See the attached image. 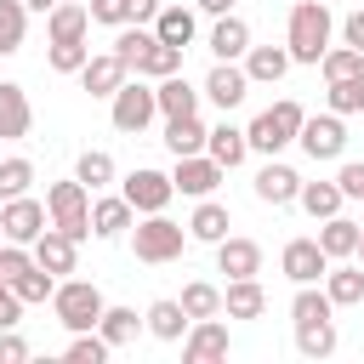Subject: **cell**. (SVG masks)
Masks as SVG:
<instances>
[{
  "instance_id": "obj_1",
  "label": "cell",
  "mask_w": 364,
  "mask_h": 364,
  "mask_svg": "<svg viewBox=\"0 0 364 364\" xmlns=\"http://www.w3.org/2000/svg\"><path fill=\"white\" fill-rule=\"evenodd\" d=\"M330 34H336L330 0H296V6H290V23H284L290 63H307V68H318V57L330 51Z\"/></svg>"
},
{
  "instance_id": "obj_34",
  "label": "cell",
  "mask_w": 364,
  "mask_h": 364,
  "mask_svg": "<svg viewBox=\"0 0 364 364\" xmlns=\"http://www.w3.org/2000/svg\"><path fill=\"white\" fill-rule=\"evenodd\" d=\"M97 330H102V341H108V347H131V341H136V330H148V324L136 318V307H102Z\"/></svg>"
},
{
  "instance_id": "obj_6",
  "label": "cell",
  "mask_w": 364,
  "mask_h": 364,
  "mask_svg": "<svg viewBox=\"0 0 364 364\" xmlns=\"http://www.w3.org/2000/svg\"><path fill=\"white\" fill-rule=\"evenodd\" d=\"M154 114H159V97H154V85L136 74V80H125L114 97H108V119H114V131H125V136H142L148 125H154Z\"/></svg>"
},
{
  "instance_id": "obj_3",
  "label": "cell",
  "mask_w": 364,
  "mask_h": 364,
  "mask_svg": "<svg viewBox=\"0 0 364 364\" xmlns=\"http://www.w3.org/2000/svg\"><path fill=\"white\" fill-rule=\"evenodd\" d=\"M182 245H188V228H182V222H171L165 210H154V216H142V222L131 228V250H136V262H148V267L176 262V256H182Z\"/></svg>"
},
{
  "instance_id": "obj_21",
  "label": "cell",
  "mask_w": 364,
  "mask_h": 364,
  "mask_svg": "<svg viewBox=\"0 0 364 364\" xmlns=\"http://www.w3.org/2000/svg\"><path fill=\"white\" fill-rule=\"evenodd\" d=\"M142 324H148V336H154V341H182L193 318L182 313V301H176V296H159V301H148Z\"/></svg>"
},
{
  "instance_id": "obj_33",
  "label": "cell",
  "mask_w": 364,
  "mask_h": 364,
  "mask_svg": "<svg viewBox=\"0 0 364 364\" xmlns=\"http://www.w3.org/2000/svg\"><path fill=\"white\" fill-rule=\"evenodd\" d=\"M313 222H324V216H336L341 205H347V193H341V182H301V199H296Z\"/></svg>"
},
{
  "instance_id": "obj_29",
  "label": "cell",
  "mask_w": 364,
  "mask_h": 364,
  "mask_svg": "<svg viewBox=\"0 0 364 364\" xmlns=\"http://www.w3.org/2000/svg\"><path fill=\"white\" fill-rule=\"evenodd\" d=\"M205 154L222 165V171H233V165H245V154H250V136H245V125H216L210 131V142H205Z\"/></svg>"
},
{
  "instance_id": "obj_28",
  "label": "cell",
  "mask_w": 364,
  "mask_h": 364,
  "mask_svg": "<svg viewBox=\"0 0 364 364\" xmlns=\"http://www.w3.org/2000/svg\"><path fill=\"white\" fill-rule=\"evenodd\" d=\"M154 97H159V114L176 119V114H199V97L205 91H193L182 74H165V80H154Z\"/></svg>"
},
{
  "instance_id": "obj_16",
  "label": "cell",
  "mask_w": 364,
  "mask_h": 364,
  "mask_svg": "<svg viewBox=\"0 0 364 364\" xmlns=\"http://www.w3.org/2000/svg\"><path fill=\"white\" fill-rule=\"evenodd\" d=\"M125 80H131V68L119 63V51H97V57L80 68V85H85L91 97H114Z\"/></svg>"
},
{
  "instance_id": "obj_31",
  "label": "cell",
  "mask_w": 364,
  "mask_h": 364,
  "mask_svg": "<svg viewBox=\"0 0 364 364\" xmlns=\"http://www.w3.org/2000/svg\"><path fill=\"white\" fill-rule=\"evenodd\" d=\"M324 290H330L336 307H358V301H364V267H353V262H330Z\"/></svg>"
},
{
  "instance_id": "obj_35",
  "label": "cell",
  "mask_w": 364,
  "mask_h": 364,
  "mask_svg": "<svg viewBox=\"0 0 364 364\" xmlns=\"http://www.w3.org/2000/svg\"><path fill=\"white\" fill-rule=\"evenodd\" d=\"M154 40H159V34H154V28H142V23H125V28H119V34H114V51H119V63H125V68H131V74H136V68H142V57H148V46H154Z\"/></svg>"
},
{
  "instance_id": "obj_39",
  "label": "cell",
  "mask_w": 364,
  "mask_h": 364,
  "mask_svg": "<svg viewBox=\"0 0 364 364\" xmlns=\"http://www.w3.org/2000/svg\"><path fill=\"white\" fill-rule=\"evenodd\" d=\"M324 102H330L341 119H347V114H364V68H358V74H347V80H330Z\"/></svg>"
},
{
  "instance_id": "obj_40",
  "label": "cell",
  "mask_w": 364,
  "mask_h": 364,
  "mask_svg": "<svg viewBox=\"0 0 364 364\" xmlns=\"http://www.w3.org/2000/svg\"><path fill=\"white\" fill-rule=\"evenodd\" d=\"M17 296H23V307H34V301H51V290H57V273H46L40 262L28 267V273H17V279H6Z\"/></svg>"
},
{
  "instance_id": "obj_12",
  "label": "cell",
  "mask_w": 364,
  "mask_h": 364,
  "mask_svg": "<svg viewBox=\"0 0 364 364\" xmlns=\"http://www.w3.org/2000/svg\"><path fill=\"white\" fill-rule=\"evenodd\" d=\"M222 114H233L245 97H250V74H245V63H216L210 74H205V85H199Z\"/></svg>"
},
{
  "instance_id": "obj_43",
  "label": "cell",
  "mask_w": 364,
  "mask_h": 364,
  "mask_svg": "<svg viewBox=\"0 0 364 364\" xmlns=\"http://www.w3.org/2000/svg\"><path fill=\"white\" fill-rule=\"evenodd\" d=\"M136 74H142V80H165V74H182V46H165V40H154Z\"/></svg>"
},
{
  "instance_id": "obj_52",
  "label": "cell",
  "mask_w": 364,
  "mask_h": 364,
  "mask_svg": "<svg viewBox=\"0 0 364 364\" xmlns=\"http://www.w3.org/2000/svg\"><path fill=\"white\" fill-rule=\"evenodd\" d=\"M125 17L131 23H154L159 17V0H125Z\"/></svg>"
},
{
  "instance_id": "obj_53",
  "label": "cell",
  "mask_w": 364,
  "mask_h": 364,
  "mask_svg": "<svg viewBox=\"0 0 364 364\" xmlns=\"http://www.w3.org/2000/svg\"><path fill=\"white\" fill-rule=\"evenodd\" d=\"M193 6H199V11H210V17H228V11H233V0H193Z\"/></svg>"
},
{
  "instance_id": "obj_20",
  "label": "cell",
  "mask_w": 364,
  "mask_h": 364,
  "mask_svg": "<svg viewBox=\"0 0 364 364\" xmlns=\"http://www.w3.org/2000/svg\"><path fill=\"white\" fill-rule=\"evenodd\" d=\"M239 63H245L250 85H279V80L290 74V46H250Z\"/></svg>"
},
{
  "instance_id": "obj_7",
  "label": "cell",
  "mask_w": 364,
  "mask_h": 364,
  "mask_svg": "<svg viewBox=\"0 0 364 364\" xmlns=\"http://www.w3.org/2000/svg\"><path fill=\"white\" fill-rule=\"evenodd\" d=\"M301 154L313 159V165H330V159H341L347 154V125H341V114L336 108H324V114H307L301 119Z\"/></svg>"
},
{
  "instance_id": "obj_24",
  "label": "cell",
  "mask_w": 364,
  "mask_h": 364,
  "mask_svg": "<svg viewBox=\"0 0 364 364\" xmlns=\"http://www.w3.org/2000/svg\"><path fill=\"white\" fill-rule=\"evenodd\" d=\"M210 51H216V63H239L245 51H250V23L245 17H216V28H210Z\"/></svg>"
},
{
  "instance_id": "obj_5",
  "label": "cell",
  "mask_w": 364,
  "mask_h": 364,
  "mask_svg": "<svg viewBox=\"0 0 364 364\" xmlns=\"http://www.w3.org/2000/svg\"><path fill=\"white\" fill-rule=\"evenodd\" d=\"M102 307L108 301H102V290L91 279H57V290H51V313H57L63 330H97Z\"/></svg>"
},
{
  "instance_id": "obj_55",
  "label": "cell",
  "mask_w": 364,
  "mask_h": 364,
  "mask_svg": "<svg viewBox=\"0 0 364 364\" xmlns=\"http://www.w3.org/2000/svg\"><path fill=\"white\" fill-rule=\"evenodd\" d=\"M358 262H364V222H358Z\"/></svg>"
},
{
  "instance_id": "obj_4",
  "label": "cell",
  "mask_w": 364,
  "mask_h": 364,
  "mask_svg": "<svg viewBox=\"0 0 364 364\" xmlns=\"http://www.w3.org/2000/svg\"><path fill=\"white\" fill-rule=\"evenodd\" d=\"M46 210H51V228H63L68 239H91V188L80 182V176H68V182H51L46 188Z\"/></svg>"
},
{
  "instance_id": "obj_15",
  "label": "cell",
  "mask_w": 364,
  "mask_h": 364,
  "mask_svg": "<svg viewBox=\"0 0 364 364\" xmlns=\"http://www.w3.org/2000/svg\"><path fill=\"white\" fill-rule=\"evenodd\" d=\"M216 273H228V279H256V273H262V245L228 233V239L216 245Z\"/></svg>"
},
{
  "instance_id": "obj_48",
  "label": "cell",
  "mask_w": 364,
  "mask_h": 364,
  "mask_svg": "<svg viewBox=\"0 0 364 364\" xmlns=\"http://www.w3.org/2000/svg\"><path fill=\"white\" fill-rule=\"evenodd\" d=\"M336 182H341V193H347V199H364V165H358V159H341Z\"/></svg>"
},
{
  "instance_id": "obj_36",
  "label": "cell",
  "mask_w": 364,
  "mask_h": 364,
  "mask_svg": "<svg viewBox=\"0 0 364 364\" xmlns=\"http://www.w3.org/2000/svg\"><path fill=\"white\" fill-rule=\"evenodd\" d=\"M176 301H182V313H188V318H216V313H222V290H216L210 279L182 284V296H176Z\"/></svg>"
},
{
  "instance_id": "obj_41",
  "label": "cell",
  "mask_w": 364,
  "mask_h": 364,
  "mask_svg": "<svg viewBox=\"0 0 364 364\" xmlns=\"http://www.w3.org/2000/svg\"><path fill=\"white\" fill-rule=\"evenodd\" d=\"M336 313V301H330V290H313V284H296V296H290V318L296 324H307V318H330Z\"/></svg>"
},
{
  "instance_id": "obj_58",
  "label": "cell",
  "mask_w": 364,
  "mask_h": 364,
  "mask_svg": "<svg viewBox=\"0 0 364 364\" xmlns=\"http://www.w3.org/2000/svg\"><path fill=\"white\" fill-rule=\"evenodd\" d=\"M0 279H6V273H0Z\"/></svg>"
},
{
  "instance_id": "obj_45",
  "label": "cell",
  "mask_w": 364,
  "mask_h": 364,
  "mask_svg": "<svg viewBox=\"0 0 364 364\" xmlns=\"http://www.w3.org/2000/svg\"><path fill=\"white\" fill-rule=\"evenodd\" d=\"M46 63H51V74H80V68L91 63V46H85V40H57V46L46 51Z\"/></svg>"
},
{
  "instance_id": "obj_44",
  "label": "cell",
  "mask_w": 364,
  "mask_h": 364,
  "mask_svg": "<svg viewBox=\"0 0 364 364\" xmlns=\"http://www.w3.org/2000/svg\"><path fill=\"white\" fill-rule=\"evenodd\" d=\"M358 68H364V51H353L347 40H341V46H330V51L318 57V74H324V85H330V80H347V74H358Z\"/></svg>"
},
{
  "instance_id": "obj_8",
  "label": "cell",
  "mask_w": 364,
  "mask_h": 364,
  "mask_svg": "<svg viewBox=\"0 0 364 364\" xmlns=\"http://www.w3.org/2000/svg\"><path fill=\"white\" fill-rule=\"evenodd\" d=\"M119 193L136 205V216H154V210H165V205L176 199V182H171L165 171H148V165H136V171L119 182Z\"/></svg>"
},
{
  "instance_id": "obj_38",
  "label": "cell",
  "mask_w": 364,
  "mask_h": 364,
  "mask_svg": "<svg viewBox=\"0 0 364 364\" xmlns=\"http://www.w3.org/2000/svg\"><path fill=\"white\" fill-rule=\"evenodd\" d=\"M74 176H80L91 193H102V188H108L119 171H114V154H102V148H85V154H80V165H74Z\"/></svg>"
},
{
  "instance_id": "obj_49",
  "label": "cell",
  "mask_w": 364,
  "mask_h": 364,
  "mask_svg": "<svg viewBox=\"0 0 364 364\" xmlns=\"http://www.w3.org/2000/svg\"><path fill=\"white\" fill-rule=\"evenodd\" d=\"M17 318H23V296L0 279V330H17Z\"/></svg>"
},
{
  "instance_id": "obj_11",
  "label": "cell",
  "mask_w": 364,
  "mask_h": 364,
  "mask_svg": "<svg viewBox=\"0 0 364 364\" xmlns=\"http://www.w3.org/2000/svg\"><path fill=\"white\" fill-rule=\"evenodd\" d=\"M279 267H284L290 284H318V279L330 273V256H324L318 239H290V245L279 250Z\"/></svg>"
},
{
  "instance_id": "obj_13",
  "label": "cell",
  "mask_w": 364,
  "mask_h": 364,
  "mask_svg": "<svg viewBox=\"0 0 364 364\" xmlns=\"http://www.w3.org/2000/svg\"><path fill=\"white\" fill-rule=\"evenodd\" d=\"M256 199L273 205V210H279V205H296V199H301V176H296V165H284V159L273 154V159L256 171Z\"/></svg>"
},
{
  "instance_id": "obj_27",
  "label": "cell",
  "mask_w": 364,
  "mask_h": 364,
  "mask_svg": "<svg viewBox=\"0 0 364 364\" xmlns=\"http://www.w3.org/2000/svg\"><path fill=\"white\" fill-rule=\"evenodd\" d=\"M154 34L165 40V46H193V34H199V17H193V6H159V17H154Z\"/></svg>"
},
{
  "instance_id": "obj_2",
  "label": "cell",
  "mask_w": 364,
  "mask_h": 364,
  "mask_svg": "<svg viewBox=\"0 0 364 364\" xmlns=\"http://www.w3.org/2000/svg\"><path fill=\"white\" fill-rule=\"evenodd\" d=\"M301 119H307V108L296 102V97H279L273 108H262L250 125H245V136H250V154H284L296 136H301Z\"/></svg>"
},
{
  "instance_id": "obj_25",
  "label": "cell",
  "mask_w": 364,
  "mask_h": 364,
  "mask_svg": "<svg viewBox=\"0 0 364 364\" xmlns=\"http://www.w3.org/2000/svg\"><path fill=\"white\" fill-rule=\"evenodd\" d=\"M205 142H210V131H205L199 114H176V119H165V148H171V159H182V154H205Z\"/></svg>"
},
{
  "instance_id": "obj_56",
  "label": "cell",
  "mask_w": 364,
  "mask_h": 364,
  "mask_svg": "<svg viewBox=\"0 0 364 364\" xmlns=\"http://www.w3.org/2000/svg\"><path fill=\"white\" fill-rule=\"evenodd\" d=\"M0 142H6V136H0ZM0 159H6V154H0Z\"/></svg>"
},
{
  "instance_id": "obj_50",
  "label": "cell",
  "mask_w": 364,
  "mask_h": 364,
  "mask_svg": "<svg viewBox=\"0 0 364 364\" xmlns=\"http://www.w3.org/2000/svg\"><path fill=\"white\" fill-rule=\"evenodd\" d=\"M28 358V341L17 330H0V364H23Z\"/></svg>"
},
{
  "instance_id": "obj_17",
  "label": "cell",
  "mask_w": 364,
  "mask_h": 364,
  "mask_svg": "<svg viewBox=\"0 0 364 364\" xmlns=\"http://www.w3.org/2000/svg\"><path fill=\"white\" fill-rule=\"evenodd\" d=\"M131 222H136V205H131L125 193H102V199H91V233H97V239H119Z\"/></svg>"
},
{
  "instance_id": "obj_10",
  "label": "cell",
  "mask_w": 364,
  "mask_h": 364,
  "mask_svg": "<svg viewBox=\"0 0 364 364\" xmlns=\"http://www.w3.org/2000/svg\"><path fill=\"white\" fill-rule=\"evenodd\" d=\"M222 165L210 159V154H182L176 159V171H171V182H176V193H188V199H210L216 188H222Z\"/></svg>"
},
{
  "instance_id": "obj_22",
  "label": "cell",
  "mask_w": 364,
  "mask_h": 364,
  "mask_svg": "<svg viewBox=\"0 0 364 364\" xmlns=\"http://www.w3.org/2000/svg\"><path fill=\"white\" fill-rule=\"evenodd\" d=\"M222 313H228V318H262V313H267V290H262V279H228V290H222Z\"/></svg>"
},
{
  "instance_id": "obj_26",
  "label": "cell",
  "mask_w": 364,
  "mask_h": 364,
  "mask_svg": "<svg viewBox=\"0 0 364 364\" xmlns=\"http://www.w3.org/2000/svg\"><path fill=\"white\" fill-rule=\"evenodd\" d=\"M228 228H233V216H228V205H216V199H199L193 216H188V239H199V245H222Z\"/></svg>"
},
{
  "instance_id": "obj_14",
  "label": "cell",
  "mask_w": 364,
  "mask_h": 364,
  "mask_svg": "<svg viewBox=\"0 0 364 364\" xmlns=\"http://www.w3.org/2000/svg\"><path fill=\"white\" fill-rule=\"evenodd\" d=\"M182 358H188V364L228 358V324H222V313H216V318H193V324H188V336H182Z\"/></svg>"
},
{
  "instance_id": "obj_23",
  "label": "cell",
  "mask_w": 364,
  "mask_h": 364,
  "mask_svg": "<svg viewBox=\"0 0 364 364\" xmlns=\"http://www.w3.org/2000/svg\"><path fill=\"white\" fill-rule=\"evenodd\" d=\"M85 28H91V6L57 0V6L46 11V40H51V46H57V40H85Z\"/></svg>"
},
{
  "instance_id": "obj_32",
  "label": "cell",
  "mask_w": 364,
  "mask_h": 364,
  "mask_svg": "<svg viewBox=\"0 0 364 364\" xmlns=\"http://www.w3.org/2000/svg\"><path fill=\"white\" fill-rule=\"evenodd\" d=\"M336 318H307V324H296V353L301 358H330L336 353Z\"/></svg>"
},
{
  "instance_id": "obj_42",
  "label": "cell",
  "mask_w": 364,
  "mask_h": 364,
  "mask_svg": "<svg viewBox=\"0 0 364 364\" xmlns=\"http://www.w3.org/2000/svg\"><path fill=\"white\" fill-rule=\"evenodd\" d=\"M28 188H34V159L6 154V159H0V199H17V193H28Z\"/></svg>"
},
{
  "instance_id": "obj_54",
  "label": "cell",
  "mask_w": 364,
  "mask_h": 364,
  "mask_svg": "<svg viewBox=\"0 0 364 364\" xmlns=\"http://www.w3.org/2000/svg\"><path fill=\"white\" fill-rule=\"evenodd\" d=\"M23 6H28V11H51L57 0H23Z\"/></svg>"
},
{
  "instance_id": "obj_19",
  "label": "cell",
  "mask_w": 364,
  "mask_h": 364,
  "mask_svg": "<svg viewBox=\"0 0 364 364\" xmlns=\"http://www.w3.org/2000/svg\"><path fill=\"white\" fill-rule=\"evenodd\" d=\"M28 125H34L28 91H23V85H11V80H0V136H6V142H23V136H28Z\"/></svg>"
},
{
  "instance_id": "obj_47",
  "label": "cell",
  "mask_w": 364,
  "mask_h": 364,
  "mask_svg": "<svg viewBox=\"0 0 364 364\" xmlns=\"http://www.w3.org/2000/svg\"><path fill=\"white\" fill-rule=\"evenodd\" d=\"M91 23H102V28H125L131 17H125V0H91Z\"/></svg>"
},
{
  "instance_id": "obj_51",
  "label": "cell",
  "mask_w": 364,
  "mask_h": 364,
  "mask_svg": "<svg viewBox=\"0 0 364 364\" xmlns=\"http://www.w3.org/2000/svg\"><path fill=\"white\" fill-rule=\"evenodd\" d=\"M341 40H347V46H353V51H364V6H358V11H347V17H341Z\"/></svg>"
},
{
  "instance_id": "obj_30",
  "label": "cell",
  "mask_w": 364,
  "mask_h": 364,
  "mask_svg": "<svg viewBox=\"0 0 364 364\" xmlns=\"http://www.w3.org/2000/svg\"><path fill=\"white\" fill-rule=\"evenodd\" d=\"M318 245H324V256H330V262H347V256H358V222H347L341 210H336V216H324V228H318Z\"/></svg>"
},
{
  "instance_id": "obj_57",
  "label": "cell",
  "mask_w": 364,
  "mask_h": 364,
  "mask_svg": "<svg viewBox=\"0 0 364 364\" xmlns=\"http://www.w3.org/2000/svg\"><path fill=\"white\" fill-rule=\"evenodd\" d=\"M0 239H6V228H0Z\"/></svg>"
},
{
  "instance_id": "obj_37",
  "label": "cell",
  "mask_w": 364,
  "mask_h": 364,
  "mask_svg": "<svg viewBox=\"0 0 364 364\" xmlns=\"http://www.w3.org/2000/svg\"><path fill=\"white\" fill-rule=\"evenodd\" d=\"M23 34H28V6L23 0H0V57L23 51Z\"/></svg>"
},
{
  "instance_id": "obj_46",
  "label": "cell",
  "mask_w": 364,
  "mask_h": 364,
  "mask_svg": "<svg viewBox=\"0 0 364 364\" xmlns=\"http://www.w3.org/2000/svg\"><path fill=\"white\" fill-rule=\"evenodd\" d=\"M114 347L102 341V330H74V341H68V364H102Z\"/></svg>"
},
{
  "instance_id": "obj_9",
  "label": "cell",
  "mask_w": 364,
  "mask_h": 364,
  "mask_svg": "<svg viewBox=\"0 0 364 364\" xmlns=\"http://www.w3.org/2000/svg\"><path fill=\"white\" fill-rule=\"evenodd\" d=\"M0 228H6V239H17V245H34V239L51 228V210H46L40 199L17 193V199H0Z\"/></svg>"
},
{
  "instance_id": "obj_18",
  "label": "cell",
  "mask_w": 364,
  "mask_h": 364,
  "mask_svg": "<svg viewBox=\"0 0 364 364\" xmlns=\"http://www.w3.org/2000/svg\"><path fill=\"white\" fill-rule=\"evenodd\" d=\"M34 262L63 279V273H74V262H80V239H68L63 228H46V233L34 239Z\"/></svg>"
}]
</instances>
